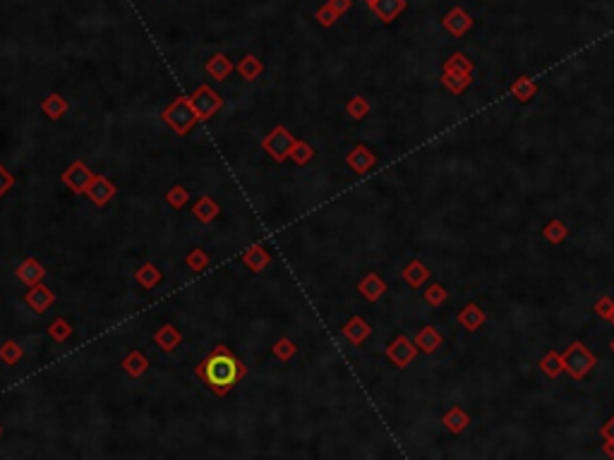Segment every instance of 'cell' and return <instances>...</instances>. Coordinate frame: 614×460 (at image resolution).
I'll list each match as a JSON object with an SVG mask.
<instances>
[{"instance_id": "6da1fadb", "label": "cell", "mask_w": 614, "mask_h": 460, "mask_svg": "<svg viewBox=\"0 0 614 460\" xmlns=\"http://www.w3.org/2000/svg\"><path fill=\"white\" fill-rule=\"evenodd\" d=\"M247 374L245 364L238 362V357L226 345H216L204 362L197 364V376L207 384L214 396H228L242 376Z\"/></svg>"}, {"instance_id": "7a4b0ae2", "label": "cell", "mask_w": 614, "mask_h": 460, "mask_svg": "<svg viewBox=\"0 0 614 460\" xmlns=\"http://www.w3.org/2000/svg\"><path fill=\"white\" fill-rule=\"evenodd\" d=\"M161 120H164L168 128L173 130L176 135H188L190 130L195 128L197 123H199V118H197V113L192 108V104H190V97H178L173 104L168 106V108L161 111Z\"/></svg>"}, {"instance_id": "3957f363", "label": "cell", "mask_w": 614, "mask_h": 460, "mask_svg": "<svg viewBox=\"0 0 614 460\" xmlns=\"http://www.w3.org/2000/svg\"><path fill=\"white\" fill-rule=\"evenodd\" d=\"M562 362H564V372L571 376V379H583L590 369L595 367V355L590 352L581 340L571 343L566 352L562 355Z\"/></svg>"}, {"instance_id": "277c9868", "label": "cell", "mask_w": 614, "mask_h": 460, "mask_svg": "<svg viewBox=\"0 0 614 460\" xmlns=\"http://www.w3.org/2000/svg\"><path fill=\"white\" fill-rule=\"evenodd\" d=\"M297 137H293L288 132V128H283V125H276V128L271 130L269 135L264 137V142H262V149H264L269 156L276 161V163H283L285 158H290V149L295 147Z\"/></svg>"}, {"instance_id": "5b68a950", "label": "cell", "mask_w": 614, "mask_h": 460, "mask_svg": "<svg viewBox=\"0 0 614 460\" xmlns=\"http://www.w3.org/2000/svg\"><path fill=\"white\" fill-rule=\"evenodd\" d=\"M190 104H192V108H195L199 120H209L211 116H216V113L223 108V99L219 97L209 85L197 87L195 94L190 97Z\"/></svg>"}, {"instance_id": "8992f818", "label": "cell", "mask_w": 614, "mask_h": 460, "mask_svg": "<svg viewBox=\"0 0 614 460\" xmlns=\"http://www.w3.org/2000/svg\"><path fill=\"white\" fill-rule=\"evenodd\" d=\"M94 175H97V173H92V168H89L85 161H73V166L63 173V182L68 185L75 194H85L87 187L94 180Z\"/></svg>"}, {"instance_id": "52a82bcc", "label": "cell", "mask_w": 614, "mask_h": 460, "mask_svg": "<svg viewBox=\"0 0 614 460\" xmlns=\"http://www.w3.org/2000/svg\"><path fill=\"white\" fill-rule=\"evenodd\" d=\"M415 355H418V345H415V340L405 336H398L393 343H389V348H386V357L401 369L408 367V364L415 360Z\"/></svg>"}, {"instance_id": "ba28073f", "label": "cell", "mask_w": 614, "mask_h": 460, "mask_svg": "<svg viewBox=\"0 0 614 460\" xmlns=\"http://www.w3.org/2000/svg\"><path fill=\"white\" fill-rule=\"evenodd\" d=\"M25 302H27V307L32 309L34 314H44L46 309H49L51 304L56 302V292H53L49 285L37 283V285H32V288L27 290Z\"/></svg>"}, {"instance_id": "9c48e42d", "label": "cell", "mask_w": 614, "mask_h": 460, "mask_svg": "<svg viewBox=\"0 0 614 460\" xmlns=\"http://www.w3.org/2000/svg\"><path fill=\"white\" fill-rule=\"evenodd\" d=\"M85 194H87L89 199H92L97 206H106V204H109V201L113 199V197H116V185H113L106 175H94V180H92V185H89V187H87V192H85Z\"/></svg>"}, {"instance_id": "30bf717a", "label": "cell", "mask_w": 614, "mask_h": 460, "mask_svg": "<svg viewBox=\"0 0 614 460\" xmlns=\"http://www.w3.org/2000/svg\"><path fill=\"white\" fill-rule=\"evenodd\" d=\"M345 163H348V168H353L355 173H360L362 175V173H367L374 163H377V156H374L367 147L357 144L355 149H350V154L345 156Z\"/></svg>"}, {"instance_id": "8fae6325", "label": "cell", "mask_w": 614, "mask_h": 460, "mask_svg": "<svg viewBox=\"0 0 614 460\" xmlns=\"http://www.w3.org/2000/svg\"><path fill=\"white\" fill-rule=\"evenodd\" d=\"M44 276H46V268L41 266L39 259H34V256H29V259H25L20 266H17V278H20L25 285H29V288L41 283Z\"/></svg>"}, {"instance_id": "7c38bea8", "label": "cell", "mask_w": 614, "mask_h": 460, "mask_svg": "<svg viewBox=\"0 0 614 460\" xmlns=\"http://www.w3.org/2000/svg\"><path fill=\"white\" fill-rule=\"evenodd\" d=\"M341 331H343V338L345 340H350L353 345H362L369 338L372 328H369V324H367L365 319H362V316H353V319H350L348 324L341 328Z\"/></svg>"}, {"instance_id": "4fadbf2b", "label": "cell", "mask_w": 614, "mask_h": 460, "mask_svg": "<svg viewBox=\"0 0 614 460\" xmlns=\"http://www.w3.org/2000/svg\"><path fill=\"white\" fill-rule=\"evenodd\" d=\"M242 264H245L252 273H262L266 266L271 264V254L266 252L262 244H252V247L242 254Z\"/></svg>"}, {"instance_id": "5bb4252c", "label": "cell", "mask_w": 614, "mask_h": 460, "mask_svg": "<svg viewBox=\"0 0 614 460\" xmlns=\"http://www.w3.org/2000/svg\"><path fill=\"white\" fill-rule=\"evenodd\" d=\"M357 290H360V295L365 297V300L377 302L379 297L386 292V283L381 280V276H377V273H367V276L357 283Z\"/></svg>"}, {"instance_id": "9a60e30c", "label": "cell", "mask_w": 614, "mask_h": 460, "mask_svg": "<svg viewBox=\"0 0 614 460\" xmlns=\"http://www.w3.org/2000/svg\"><path fill=\"white\" fill-rule=\"evenodd\" d=\"M180 340H183L180 331H178L173 324H164L156 333H154V343H156L164 352H173L178 345H180Z\"/></svg>"}, {"instance_id": "2e32d148", "label": "cell", "mask_w": 614, "mask_h": 460, "mask_svg": "<svg viewBox=\"0 0 614 460\" xmlns=\"http://www.w3.org/2000/svg\"><path fill=\"white\" fill-rule=\"evenodd\" d=\"M233 70H235L233 61H231L228 56H223V53H216V56H211L209 61H207V73L219 82L228 80V75L233 73Z\"/></svg>"}, {"instance_id": "e0dca14e", "label": "cell", "mask_w": 614, "mask_h": 460, "mask_svg": "<svg viewBox=\"0 0 614 460\" xmlns=\"http://www.w3.org/2000/svg\"><path fill=\"white\" fill-rule=\"evenodd\" d=\"M123 369H125V374H130L133 379H140V376H145L147 369H149L147 355L142 350H130L128 355H125V360H123Z\"/></svg>"}, {"instance_id": "ac0fdd59", "label": "cell", "mask_w": 614, "mask_h": 460, "mask_svg": "<svg viewBox=\"0 0 614 460\" xmlns=\"http://www.w3.org/2000/svg\"><path fill=\"white\" fill-rule=\"evenodd\" d=\"M485 319H487V314L482 312L478 304H466V307L461 309V314H458V324L470 333L478 331V328L485 324Z\"/></svg>"}, {"instance_id": "d6986e66", "label": "cell", "mask_w": 614, "mask_h": 460, "mask_svg": "<svg viewBox=\"0 0 614 460\" xmlns=\"http://www.w3.org/2000/svg\"><path fill=\"white\" fill-rule=\"evenodd\" d=\"M192 213L199 223H211V220L221 213V209H219V204L211 199L209 194H202L199 199H197V204L192 206Z\"/></svg>"}, {"instance_id": "ffe728a7", "label": "cell", "mask_w": 614, "mask_h": 460, "mask_svg": "<svg viewBox=\"0 0 614 460\" xmlns=\"http://www.w3.org/2000/svg\"><path fill=\"white\" fill-rule=\"evenodd\" d=\"M70 104L68 99H63L61 94H49L44 101H41V111H44L46 118H51V120H61V118L68 113Z\"/></svg>"}, {"instance_id": "44dd1931", "label": "cell", "mask_w": 614, "mask_h": 460, "mask_svg": "<svg viewBox=\"0 0 614 460\" xmlns=\"http://www.w3.org/2000/svg\"><path fill=\"white\" fill-rule=\"evenodd\" d=\"M442 333L437 331V328L434 326H425L422 328V331H418V336H415V345H418V350H422V352H427V355H430V352H434L439 348V345H442Z\"/></svg>"}, {"instance_id": "7402d4cb", "label": "cell", "mask_w": 614, "mask_h": 460, "mask_svg": "<svg viewBox=\"0 0 614 460\" xmlns=\"http://www.w3.org/2000/svg\"><path fill=\"white\" fill-rule=\"evenodd\" d=\"M401 276H403V280H405V283H408V285H413V288H420V285L425 283L427 278H430V271H427V266L422 264V261L413 259V261H410V264L401 271Z\"/></svg>"}, {"instance_id": "603a6c76", "label": "cell", "mask_w": 614, "mask_h": 460, "mask_svg": "<svg viewBox=\"0 0 614 460\" xmlns=\"http://www.w3.org/2000/svg\"><path fill=\"white\" fill-rule=\"evenodd\" d=\"M444 424H446V429H449L451 434H461L463 429H468L470 417H468V412H466V410H461V408H458V405H454V408L446 410V415H444Z\"/></svg>"}, {"instance_id": "cb8c5ba5", "label": "cell", "mask_w": 614, "mask_h": 460, "mask_svg": "<svg viewBox=\"0 0 614 460\" xmlns=\"http://www.w3.org/2000/svg\"><path fill=\"white\" fill-rule=\"evenodd\" d=\"M369 8L379 15L381 22H391L393 17H396L405 8V0H374Z\"/></svg>"}, {"instance_id": "d4e9b609", "label": "cell", "mask_w": 614, "mask_h": 460, "mask_svg": "<svg viewBox=\"0 0 614 460\" xmlns=\"http://www.w3.org/2000/svg\"><path fill=\"white\" fill-rule=\"evenodd\" d=\"M264 73V65L259 63V58L254 56H245L240 61V65H238V75L242 77L245 82H254L259 80V75Z\"/></svg>"}, {"instance_id": "484cf974", "label": "cell", "mask_w": 614, "mask_h": 460, "mask_svg": "<svg viewBox=\"0 0 614 460\" xmlns=\"http://www.w3.org/2000/svg\"><path fill=\"white\" fill-rule=\"evenodd\" d=\"M470 25H473V20H470V17H468L466 13H463V10H454V13H451V15L444 20V27L449 29L451 34H456V37H461V34H466L468 29H470Z\"/></svg>"}, {"instance_id": "4316f807", "label": "cell", "mask_w": 614, "mask_h": 460, "mask_svg": "<svg viewBox=\"0 0 614 460\" xmlns=\"http://www.w3.org/2000/svg\"><path fill=\"white\" fill-rule=\"evenodd\" d=\"M535 92H538V87H535V82L530 80V77H518L514 85H511V94H514V99L521 101V104H528V101L535 97Z\"/></svg>"}, {"instance_id": "83f0119b", "label": "cell", "mask_w": 614, "mask_h": 460, "mask_svg": "<svg viewBox=\"0 0 614 460\" xmlns=\"http://www.w3.org/2000/svg\"><path fill=\"white\" fill-rule=\"evenodd\" d=\"M135 280L142 285V288H154V285H159L161 280V271L154 264H142L140 268L135 271Z\"/></svg>"}, {"instance_id": "f1b7e54d", "label": "cell", "mask_w": 614, "mask_h": 460, "mask_svg": "<svg viewBox=\"0 0 614 460\" xmlns=\"http://www.w3.org/2000/svg\"><path fill=\"white\" fill-rule=\"evenodd\" d=\"M25 357V348H22L20 343H15V340H5L3 345H0V360H3L5 364H17Z\"/></svg>"}, {"instance_id": "f546056e", "label": "cell", "mask_w": 614, "mask_h": 460, "mask_svg": "<svg viewBox=\"0 0 614 460\" xmlns=\"http://www.w3.org/2000/svg\"><path fill=\"white\" fill-rule=\"evenodd\" d=\"M185 266H188L190 271H195V273L204 271V268L209 266V254H207L204 249H199V247L190 249V254L185 256Z\"/></svg>"}, {"instance_id": "4dcf8cb0", "label": "cell", "mask_w": 614, "mask_h": 460, "mask_svg": "<svg viewBox=\"0 0 614 460\" xmlns=\"http://www.w3.org/2000/svg\"><path fill=\"white\" fill-rule=\"evenodd\" d=\"M49 336L56 340V343H65L70 336H73V326L68 324V319H63V316H58V319L51 321L49 326Z\"/></svg>"}, {"instance_id": "1f68e13d", "label": "cell", "mask_w": 614, "mask_h": 460, "mask_svg": "<svg viewBox=\"0 0 614 460\" xmlns=\"http://www.w3.org/2000/svg\"><path fill=\"white\" fill-rule=\"evenodd\" d=\"M314 158V151H312V147L307 144V142H302V139H297L295 142V147L290 149V161H293L295 166H307L309 161Z\"/></svg>"}, {"instance_id": "d6a6232c", "label": "cell", "mask_w": 614, "mask_h": 460, "mask_svg": "<svg viewBox=\"0 0 614 460\" xmlns=\"http://www.w3.org/2000/svg\"><path fill=\"white\" fill-rule=\"evenodd\" d=\"M540 367H542V372H545L547 376H559L564 372V362H562V355H557V352H547L545 357H542L540 360Z\"/></svg>"}, {"instance_id": "836d02e7", "label": "cell", "mask_w": 614, "mask_h": 460, "mask_svg": "<svg viewBox=\"0 0 614 460\" xmlns=\"http://www.w3.org/2000/svg\"><path fill=\"white\" fill-rule=\"evenodd\" d=\"M442 85L449 89L451 94H461L463 89L470 85V75H456V73H444Z\"/></svg>"}, {"instance_id": "e575fe53", "label": "cell", "mask_w": 614, "mask_h": 460, "mask_svg": "<svg viewBox=\"0 0 614 460\" xmlns=\"http://www.w3.org/2000/svg\"><path fill=\"white\" fill-rule=\"evenodd\" d=\"M271 350H274V355H276L281 362H290L295 357V352H297L295 343L290 338H278L276 343H274Z\"/></svg>"}, {"instance_id": "d590c367", "label": "cell", "mask_w": 614, "mask_h": 460, "mask_svg": "<svg viewBox=\"0 0 614 460\" xmlns=\"http://www.w3.org/2000/svg\"><path fill=\"white\" fill-rule=\"evenodd\" d=\"M345 113H348L353 120H362V118L369 113V104L362 97H353L348 104H345Z\"/></svg>"}, {"instance_id": "8d00e7d4", "label": "cell", "mask_w": 614, "mask_h": 460, "mask_svg": "<svg viewBox=\"0 0 614 460\" xmlns=\"http://www.w3.org/2000/svg\"><path fill=\"white\" fill-rule=\"evenodd\" d=\"M566 235H569V230H566V225L562 223V220H552V223H547L545 228V237L550 240L552 244H559L566 240Z\"/></svg>"}, {"instance_id": "74e56055", "label": "cell", "mask_w": 614, "mask_h": 460, "mask_svg": "<svg viewBox=\"0 0 614 460\" xmlns=\"http://www.w3.org/2000/svg\"><path fill=\"white\" fill-rule=\"evenodd\" d=\"M188 199H190V194L183 185H173V187L168 189V194H166V201H168L173 209H183L185 204H188Z\"/></svg>"}, {"instance_id": "f35d334b", "label": "cell", "mask_w": 614, "mask_h": 460, "mask_svg": "<svg viewBox=\"0 0 614 460\" xmlns=\"http://www.w3.org/2000/svg\"><path fill=\"white\" fill-rule=\"evenodd\" d=\"M446 297H449V292H446L442 285H430V288L425 290V302L432 304V307H437V304H442Z\"/></svg>"}, {"instance_id": "ab89813d", "label": "cell", "mask_w": 614, "mask_h": 460, "mask_svg": "<svg viewBox=\"0 0 614 460\" xmlns=\"http://www.w3.org/2000/svg\"><path fill=\"white\" fill-rule=\"evenodd\" d=\"M461 70H463V73H466V75H470V63L466 61V56H458V53H456V56L451 58L449 63H446L444 73H456V75H461Z\"/></svg>"}, {"instance_id": "60d3db41", "label": "cell", "mask_w": 614, "mask_h": 460, "mask_svg": "<svg viewBox=\"0 0 614 460\" xmlns=\"http://www.w3.org/2000/svg\"><path fill=\"white\" fill-rule=\"evenodd\" d=\"M314 17H317V22H319V25H324V27H331L333 22L338 20V13H336V10H333V8H331L329 3H326L324 8H319V10H317V15H314Z\"/></svg>"}, {"instance_id": "b9f144b4", "label": "cell", "mask_w": 614, "mask_h": 460, "mask_svg": "<svg viewBox=\"0 0 614 460\" xmlns=\"http://www.w3.org/2000/svg\"><path fill=\"white\" fill-rule=\"evenodd\" d=\"M13 185H15V175H10V170H5L3 163H0V199L13 189Z\"/></svg>"}, {"instance_id": "7bdbcfd3", "label": "cell", "mask_w": 614, "mask_h": 460, "mask_svg": "<svg viewBox=\"0 0 614 460\" xmlns=\"http://www.w3.org/2000/svg\"><path fill=\"white\" fill-rule=\"evenodd\" d=\"M602 436H605V441H607L605 453H607V456H614V417L605 424V427H602Z\"/></svg>"}, {"instance_id": "ee69618b", "label": "cell", "mask_w": 614, "mask_h": 460, "mask_svg": "<svg viewBox=\"0 0 614 460\" xmlns=\"http://www.w3.org/2000/svg\"><path fill=\"white\" fill-rule=\"evenodd\" d=\"M595 309H598V314L602 316V319H612L614 314V302L610 300V297H602V300L595 304Z\"/></svg>"}, {"instance_id": "f6af8a7d", "label": "cell", "mask_w": 614, "mask_h": 460, "mask_svg": "<svg viewBox=\"0 0 614 460\" xmlns=\"http://www.w3.org/2000/svg\"><path fill=\"white\" fill-rule=\"evenodd\" d=\"M329 5H331L333 10H336L338 15H343L345 10L350 8V0H329Z\"/></svg>"}, {"instance_id": "bcb514c9", "label": "cell", "mask_w": 614, "mask_h": 460, "mask_svg": "<svg viewBox=\"0 0 614 460\" xmlns=\"http://www.w3.org/2000/svg\"><path fill=\"white\" fill-rule=\"evenodd\" d=\"M610 348H612V352H614V340H612V345H610Z\"/></svg>"}, {"instance_id": "7dc6e473", "label": "cell", "mask_w": 614, "mask_h": 460, "mask_svg": "<svg viewBox=\"0 0 614 460\" xmlns=\"http://www.w3.org/2000/svg\"><path fill=\"white\" fill-rule=\"evenodd\" d=\"M0 434H3V424H0Z\"/></svg>"}, {"instance_id": "c3c4849f", "label": "cell", "mask_w": 614, "mask_h": 460, "mask_svg": "<svg viewBox=\"0 0 614 460\" xmlns=\"http://www.w3.org/2000/svg\"><path fill=\"white\" fill-rule=\"evenodd\" d=\"M367 3H369V5H372V3H374V0H367Z\"/></svg>"}, {"instance_id": "681fc988", "label": "cell", "mask_w": 614, "mask_h": 460, "mask_svg": "<svg viewBox=\"0 0 614 460\" xmlns=\"http://www.w3.org/2000/svg\"><path fill=\"white\" fill-rule=\"evenodd\" d=\"M612 321H614V314H612Z\"/></svg>"}]
</instances>
